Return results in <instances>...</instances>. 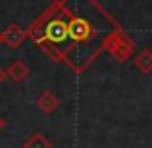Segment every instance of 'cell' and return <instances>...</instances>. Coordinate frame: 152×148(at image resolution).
Listing matches in <instances>:
<instances>
[{
  "label": "cell",
  "mask_w": 152,
  "mask_h": 148,
  "mask_svg": "<svg viewBox=\"0 0 152 148\" xmlns=\"http://www.w3.org/2000/svg\"><path fill=\"white\" fill-rule=\"evenodd\" d=\"M106 46L118 62H125L132 55V50H134V43L131 39H127L124 34H113L106 41Z\"/></svg>",
  "instance_id": "obj_1"
},
{
  "label": "cell",
  "mask_w": 152,
  "mask_h": 148,
  "mask_svg": "<svg viewBox=\"0 0 152 148\" xmlns=\"http://www.w3.org/2000/svg\"><path fill=\"white\" fill-rule=\"evenodd\" d=\"M23 148H52V143L41 132H36L23 143Z\"/></svg>",
  "instance_id": "obj_8"
},
{
  "label": "cell",
  "mask_w": 152,
  "mask_h": 148,
  "mask_svg": "<svg viewBox=\"0 0 152 148\" xmlns=\"http://www.w3.org/2000/svg\"><path fill=\"white\" fill-rule=\"evenodd\" d=\"M134 64L140 71L143 73H150L152 71V50L143 48L136 57H134Z\"/></svg>",
  "instance_id": "obj_7"
},
{
  "label": "cell",
  "mask_w": 152,
  "mask_h": 148,
  "mask_svg": "<svg viewBox=\"0 0 152 148\" xmlns=\"http://www.w3.org/2000/svg\"><path fill=\"white\" fill-rule=\"evenodd\" d=\"M25 36H27V32H25L20 25L11 23V25L2 32V43H6L9 48H18V46L23 43Z\"/></svg>",
  "instance_id": "obj_4"
},
{
  "label": "cell",
  "mask_w": 152,
  "mask_h": 148,
  "mask_svg": "<svg viewBox=\"0 0 152 148\" xmlns=\"http://www.w3.org/2000/svg\"><path fill=\"white\" fill-rule=\"evenodd\" d=\"M6 79H7V73H6V70H4L2 66H0V84H2Z\"/></svg>",
  "instance_id": "obj_9"
},
{
  "label": "cell",
  "mask_w": 152,
  "mask_h": 148,
  "mask_svg": "<svg viewBox=\"0 0 152 148\" xmlns=\"http://www.w3.org/2000/svg\"><path fill=\"white\" fill-rule=\"evenodd\" d=\"M4 125H6V123H4V120H2V118H0V130H2V128H4Z\"/></svg>",
  "instance_id": "obj_10"
},
{
  "label": "cell",
  "mask_w": 152,
  "mask_h": 148,
  "mask_svg": "<svg viewBox=\"0 0 152 148\" xmlns=\"http://www.w3.org/2000/svg\"><path fill=\"white\" fill-rule=\"evenodd\" d=\"M43 41H48L50 45H59L63 46L68 41V29H66V22L63 18H54L50 20L45 29H43Z\"/></svg>",
  "instance_id": "obj_2"
},
{
  "label": "cell",
  "mask_w": 152,
  "mask_h": 148,
  "mask_svg": "<svg viewBox=\"0 0 152 148\" xmlns=\"http://www.w3.org/2000/svg\"><path fill=\"white\" fill-rule=\"evenodd\" d=\"M68 29V39L73 43H83L91 38V23L84 18H72L66 22Z\"/></svg>",
  "instance_id": "obj_3"
},
{
  "label": "cell",
  "mask_w": 152,
  "mask_h": 148,
  "mask_svg": "<svg viewBox=\"0 0 152 148\" xmlns=\"http://www.w3.org/2000/svg\"><path fill=\"white\" fill-rule=\"evenodd\" d=\"M38 107H39V111L41 112H45V114H50V112H54L57 107H59V98L54 95V93H50V91H45V93H41L39 96H38Z\"/></svg>",
  "instance_id": "obj_6"
},
{
  "label": "cell",
  "mask_w": 152,
  "mask_h": 148,
  "mask_svg": "<svg viewBox=\"0 0 152 148\" xmlns=\"http://www.w3.org/2000/svg\"><path fill=\"white\" fill-rule=\"evenodd\" d=\"M6 73H7V77L13 81V82H23L27 77H29V66L22 61V59H16V61H13L9 66H7V70H6Z\"/></svg>",
  "instance_id": "obj_5"
},
{
  "label": "cell",
  "mask_w": 152,
  "mask_h": 148,
  "mask_svg": "<svg viewBox=\"0 0 152 148\" xmlns=\"http://www.w3.org/2000/svg\"><path fill=\"white\" fill-rule=\"evenodd\" d=\"M0 45H2V32H0Z\"/></svg>",
  "instance_id": "obj_11"
}]
</instances>
